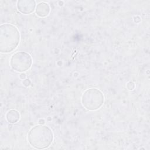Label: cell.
I'll return each instance as SVG.
<instances>
[{
	"label": "cell",
	"instance_id": "9c48e42d",
	"mask_svg": "<svg viewBox=\"0 0 150 150\" xmlns=\"http://www.w3.org/2000/svg\"><path fill=\"white\" fill-rule=\"evenodd\" d=\"M23 84L26 86V87H28L30 86V81L28 79H25L23 80V81H22Z\"/></svg>",
	"mask_w": 150,
	"mask_h": 150
},
{
	"label": "cell",
	"instance_id": "5b68a950",
	"mask_svg": "<svg viewBox=\"0 0 150 150\" xmlns=\"http://www.w3.org/2000/svg\"><path fill=\"white\" fill-rule=\"evenodd\" d=\"M35 1L32 0H21L17 2L18 10L23 14H30L35 10Z\"/></svg>",
	"mask_w": 150,
	"mask_h": 150
},
{
	"label": "cell",
	"instance_id": "8992f818",
	"mask_svg": "<svg viewBox=\"0 0 150 150\" xmlns=\"http://www.w3.org/2000/svg\"><path fill=\"white\" fill-rule=\"evenodd\" d=\"M50 12L49 5L44 2H40L36 6V13L40 17H45L49 15Z\"/></svg>",
	"mask_w": 150,
	"mask_h": 150
},
{
	"label": "cell",
	"instance_id": "7c38bea8",
	"mask_svg": "<svg viewBox=\"0 0 150 150\" xmlns=\"http://www.w3.org/2000/svg\"><path fill=\"white\" fill-rule=\"evenodd\" d=\"M38 122L39 124H45V121L44 119H40L39 121H38Z\"/></svg>",
	"mask_w": 150,
	"mask_h": 150
},
{
	"label": "cell",
	"instance_id": "52a82bcc",
	"mask_svg": "<svg viewBox=\"0 0 150 150\" xmlns=\"http://www.w3.org/2000/svg\"><path fill=\"white\" fill-rule=\"evenodd\" d=\"M20 117L19 113L15 110H11L8 111L6 114V120L11 123H15L17 122Z\"/></svg>",
	"mask_w": 150,
	"mask_h": 150
},
{
	"label": "cell",
	"instance_id": "ba28073f",
	"mask_svg": "<svg viewBox=\"0 0 150 150\" xmlns=\"http://www.w3.org/2000/svg\"><path fill=\"white\" fill-rule=\"evenodd\" d=\"M126 87L129 90H132L135 88V84L132 81H128L126 84Z\"/></svg>",
	"mask_w": 150,
	"mask_h": 150
},
{
	"label": "cell",
	"instance_id": "7a4b0ae2",
	"mask_svg": "<svg viewBox=\"0 0 150 150\" xmlns=\"http://www.w3.org/2000/svg\"><path fill=\"white\" fill-rule=\"evenodd\" d=\"M20 35L16 26L11 24H2L0 26V51L9 53L18 46Z\"/></svg>",
	"mask_w": 150,
	"mask_h": 150
},
{
	"label": "cell",
	"instance_id": "3957f363",
	"mask_svg": "<svg viewBox=\"0 0 150 150\" xmlns=\"http://www.w3.org/2000/svg\"><path fill=\"white\" fill-rule=\"evenodd\" d=\"M83 105L87 110H96L101 107L104 103V96L98 89L91 88L86 90L81 97Z\"/></svg>",
	"mask_w": 150,
	"mask_h": 150
},
{
	"label": "cell",
	"instance_id": "277c9868",
	"mask_svg": "<svg viewBox=\"0 0 150 150\" xmlns=\"http://www.w3.org/2000/svg\"><path fill=\"white\" fill-rule=\"evenodd\" d=\"M32 63L31 56L24 52H18L14 53L10 60L11 68L18 72H23L29 70Z\"/></svg>",
	"mask_w": 150,
	"mask_h": 150
},
{
	"label": "cell",
	"instance_id": "6da1fadb",
	"mask_svg": "<svg viewBox=\"0 0 150 150\" xmlns=\"http://www.w3.org/2000/svg\"><path fill=\"white\" fill-rule=\"evenodd\" d=\"M28 139L29 144L32 147L36 149H45L52 144L53 134L49 127L39 124L30 129Z\"/></svg>",
	"mask_w": 150,
	"mask_h": 150
},
{
	"label": "cell",
	"instance_id": "8fae6325",
	"mask_svg": "<svg viewBox=\"0 0 150 150\" xmlns=\"http://www.w3.org/2000/svg\"><path fill=\"white\" fill-rule=\"evenodd\" d=\"M19 77L22 79V80H24L25 78H26V74L25 73H22L20 75H19Z\"/></svg>",
	"mask_w": 150,
	"mask_h": 150
},
{
	"label": "cell",
	"instance_id": "30bf717a",
	"mask_svg": "<svg viewBox=\"0 0 150 150\" xmlns=\"http://www.w3.org/2000/svg\"><path fill=\"white\" fill-rule=\"evenodd\" d=\"M134 21L135 23H139L141 21V18L138 16H135L134 18Z\"/></svg>",
	"mask_w": 150,
	"mask_h": 150
}]
</instances>
